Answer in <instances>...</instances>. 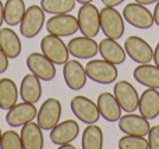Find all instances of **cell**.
Listing matches in <instances>:
<instances>
[{
  "mask_svg": "<svg viewBox=\"0 0 159 149\" xmlns=\"http://www.w3.org/2000/svg\"><path fill=\"white\" fill-rule=\"evenodd\" d=\"M27 66L31 72L39 77L42 81H52L56 77V64L46 57L43 53L34 52L28 55Z\"/></svg>",
  "mask_w": 159,
  "mask_h": 149,
  "instance_id": "obj_11",
  "label": "cell"
},
{
  "mask_svg": "<svg viewBox=\"0 0 159 149\" xmlns=\"http://www.w3.org/2000/svg\"><path fill=\"white\" fill-rule=\"evenodd\" d=\"M101 29L106 38L120 39L124 33V17L115 7L105 6L101 11Z\"/></svg>",
  "mask_w": 159,
  "mask_h": 149,
  "instance_id": "obj_3",
  "label": "cell"
},
{
  "mask_svg": "<svg viewBox=\"0 0 159 149\" xmlns=\"http://www.w3.org/2000/svg\"><path fill=\"white\" fill-rule=\"evenodd\" d=\"M123 46L127 56L135 63L145 64V63H151V60H154V50H152L151 45L145 39L140 38V36L137 35L129 36Z\"/></svg>",
  "mask_w": 159,
  "mask_h": 149,
  "instance_id": "obj_7",
  "label": "cell"
},
{
  "mask_svg": "<svg viewBox=\"0 0 159 149\" xmlns=\"http://www.w3.org/2000/svg\"><path fill=\"white\" fill-rule=\"evenodd\" d=\"M0 148L2 149H22L21 135L13 130H8L3 133L2 141H0Z\"/></svg>",
  "mask_w": 159,
  "mask_h": 149,
  "instance_id": "obj_30",
  "label": "cell"
},
{
  "mask_svg": "<svg viewBox=\"0 0 159 149\" xmlns=\"http://www.w3.org/2000/svg\"><path fill=\"white\" fill-rule=\"evenodd\" d=\"M41 50L49 60L59 66H63L69 60V47L63 42L61 36L52 35V33L45 35L41 41Z\"/></svg>",
  "mask_w": 159,
  "mask_h": 149,
  "instance_id": "obj_4",
  "label": "cell"
},
{
  "mask_svg": "<svg viewBox=\"0 0 159 149\" xmlns=\"http://www.w3.org/2000/svg\"><path fill=\"white\" fill-rule=\"evenodd\" d=\"M88 80H92L98 84H112L117 80L119 70L115 64L106 61L105 59L89 60L85 66Z\"/></svg>",
  "mask_w": 159,
  "mask_h": 149,
  "instance_id": "obj_1",
  "label": "cell"
},
{
  "mask_svg": "<svg viewBox=\"0 0 159 149\" xmlns=\"http://www.w3.org/2000/svg\"><path fill=\"white\" fill-rule=\"evenodd\" d=\"M119 148L120 149H148L149 142L145 137L140 135H130L126 134L119 139Z\"/></svg>",
  "mask_w": 159,
  "mask_h": 149,
  "instance_id": "obj_29",
  "label": "cell"
},
{
  "mask_svg": "<svg viewBox=\"0 0 159 149\" xmlns=\"http://www.w3.org/2000/svg\"><path fill=\"white\" fill-rule=\"evenodd\" d=\"M0 47L8 59H17L21 55V41L11 28H0Z\"/></svg>",
  "mask_w": 159,
  "mask_h": 149,
  "instance_id": "obj_24",
  "label": "cell"
},
{
  "mask_svg": "<svg viewBox=\"0 0 159 149\" xmlns=\"http://www.w3.org/2000/svg\"><path fill=\"white\" fill-rule=\"evenodd\" d=\"M80 125L75 120H64L61 123H57L55 127L50 130L49 138L52 144L63 145L67 142H73L78 137Z\"/></svg>",
  "mask_w": 159,
  "mask_h": 149,
  "instance_id": "obj_16",
  "label": "cell"
},
{
  "mask_svg": "<svg viewBox=\"0 0 159 149\" xmlns=\"http://www.w3.org/2000/svg\"><path fill=\"white\" fill-rule=\"evenodd\" d=\"M81 147L82 149H102L103 148V133L101 127L93 124H88L82 133L81 138Z\"/></svg>",
  "mask_w": 159,
  "mask_h": 149,
  "instance_id": "obj_26",
  "label": "cell"
},
{
  "mask_svg": "<svg viewBox=\"0 0 159 149\" xmlns=\"http://www.w3.org/2000/svg\"><path fill=\"white\" fill-rule=\"evenodd\" d=\"M135 3H140V4H144V6H148V4H152V3H157L159 0H134Z\"/></svg>",
  "mask_w": 159,
  "mask_h": 149,
  "instance_id": "obj_37",
  "label": "cell"
},
{
  "mask_svg": "<svg viewBox=\"0 0 159 149\" xmlns=\"http://www.w3.org/2000/svg\"><path fill=\"white\" fill-rule=\"evenodd\" d=\"M77 3H80V4H87V3H91L93 2V0H75Z\"/></svg>",
  "mask_w": 159,
  "mask_h": 149,
  "instance_id": "obj_39",
  "label": "cell"
},
{
  "mask_svg": "<svg viewBox=\"0 0 159 149\" xmlns=\"http://www.w3.org/2000/svg\"><path fill=\"white\" fill-rule=\"evenodd\" d=\"M61 117V103L55 98H49L41 105V109L38 110L36 119L38 124L41 125L42 130L50 131Z\"/></svg>",
  "mask_w": 159,
  "mask_h": 149,
  "instance_id": "obj_13",
  "label": "cell"
},
{
  "mask_svg": "<svg viewBox=\"0 0 159 149\" xmlns=\"http://www.w3.org/2000/svg\"><path fill=\"white\" fill-rule=\"evenodd\" d=\"M102 4L106 6V7H116V6L121 4L123 2H126V0H101Z\"/></svg>",
  "mask_w": 159,
  "mask_h": 149,
  "instance_id": "obj_33",
  "label": "cell"
},
{
  "mask_svg": "<svg viewBox=\"0 0 159 149\" xmlns=\"http://www.w3.org/2000/svg\"><path fill=\"white\" fill-rule=\"evenodd\" d=\"M45 24V10L38 4L30 6L20 22V32L25 38H34L42 31Z\"/></svg>",
  "mask_w": 159,
  "mask_h": 149,
  "instance_id": "obj_5",
  "label": "cell"
},
{
  "mask_svg": "<svg viewBox=\"0 0 159 149\" xmlns=\"http://www.w3.org/2000/svg\"><path fill=\"white\" fill-rule=\"evenodd\" d=\"M69 52L73 57L77 59H91L99 53V43L89 36H75L67 43Z\"/></svg>",
  "mask_w": 159,
  "mask_h": 149,
  "instance_id": "obj_17",
  "label": "cell"
},
{
  "mask_svg": "<svg viewBox=\"0 0 159 149\" xmlns=\"http://www.w3.org/2000/svg\"><path fill=\"white\" fill-rule=\"evenodd\" d=\"M38 114V109L35 107V103L30 102H20L16 103L11 109L7 110L6 114V123L10 127H22L24 124L32 121Z\"/></svg>",
  "mask_w": 159,
  "mask_h": 149,
  "instance_id": "obj_12",
  "label": "cell"
},
{
  "mask_svg": "<svg viewBox=\"0 0 159 149\" xmlns=\"http://www.w3.org/2000/svg\"><path fill=\"white\" fill-rule=\"evenodd\" d=\"M46 29L52 35L57 36H71L75 35L80 29L77 17L71 15L70 13L66 14H55L52 15L46 22Z\"/></svg>",
  "mask_w": 159,
  "mask_h": 149,
  "instance_id": "obj_8",
  "label": "cell"
},
{
  "mask_svg": "<svg viewBox=\"0 0 159 149\" xmlns=\"http://www.w3.org/2000/svg\"><path fill=\"white\" fill-rule=\"evenodd\" d=\"M3 22H4V4L0 0V28H2Z\"/></svg>",
  "mask_w": 159,
  "mask_h": 149,
  "instance_id": "obj_36",
  "label": "cell"
},
{
  "mask_svg": "<svg viewBox=\"0 0 159 149\" xmlns=\"http://www.w3.org/2000/svg\"><path fill=\"white\" fill-rule=\"evenodd\" d=\"M134 80L138 84L147 86V88L159 89V66L157 64H140L134 68Z\"/></svg>",
  "mask_w": 159,
  "mask_h": 149,
  "instance_id": "obj_23",
  "label": "cell"
},
{
  "mask_svg": "<svg viewBox=\"0 0 159 149\" xmlns=\"http://www.w3.org/2000/svg\"><path fill=\"white\" fill-rule=\"evenodd\" d=\"M123 17L130 25L140 29H149L155 24L154 14L144 4L140 3H129L123 8Z\"/></svg>",
  "mask_w": 159,
  "mask_h": 149,
  "instance_id": "obj_6",
  "label": "cell"
},
{
  "mask_svg": "<svg viewBox=\"0 0 159 149\" xmlns=\"http://www.w3.org/2000/svg\"><path fill=\"white\" fill-rule=\"evenodd\" d=\"M138 110L141 116L152 120L159 116V91L155 88H148L141 94L138 102Z\"/></svg>",
  "mask_w": 159,
  "mask_h": 149,
  "instance_id": "obj_21",
  "label": "cell"
},
{
  "mask_svg": "<svg viewBox=\"0 0 159 149\" xmlns=\"http://www.w3.org/2000/svg\"><path fill=\"white\" fill-rule=\"evenodd\" d=\"M2 135H3V133H2V128H0V141H2Z\"/></svg>",
  "mask_w": 159,
  "mask_h": 149,
  "instance_id": "obj_40",
  "label": "cell"
},
{
  "mask_svg": "<svg viewBox=\"0 0 159 149\" xmlns=\"http://www.w3.org/2000/svg\"><path fill=\"white\" fill-rule=\"evenodd\" d=\"M63 78L70 89L80 91L87 84L88 75L85 71V67L78 60H67L63 64Z\"/></svg>",
  "mask_w": 159,
  "mask_h": 149,
  "instance_id": "obj_14",
  "label": "cell"
},
{
  "mask_svg": "<svg viewBox=\"0 0 159 149\" xmlns=\"http://www.w3.org/2000/svg\"><path fill=\"white\" fill-rule=\"evenodd\" d=\"M78 25L80 31L84 36H89V38H95L101 31V14L96 6L92 3H87V4H81L78 10Z\"/></svg>",
  "mask_w": 159,
  "mask_h": 149,
  "instance_id": "obj_2",
  "label": "cell"
},
{
  "mask_svg": "<svg viewBox=\"0 0 159 149\" xmlns=\"http://www.w3.org/2000/svg\"><path fill=\"white\" fill-rule=\"evenodd\" d=\"M96 105H98L99 113L106 121L115 123L119 121V119L121 117V106L119 105L117 99L113 94L110 92H102L99 94L98 99H96Z\"/></svg>",
  "mask_w": 159,
  "mask_h": 149,
  "instance_id": "obj_18",
  "label": "cell"
},
{
  "mask_svg": "<svg viewBox=\"0 0 159 149\" xmlns=\"http://www.w3.org/2000/svg\"><path fill=\"white\" fill-rule=\"evenodd\" d=\"M99 53H101L102 59H105L106 61L115 64V66L123 64L127 56L124 47L119 45L116 39L112 38H103L99 42Z\"/></svg>",
  "mask_w": 159,
  "mask_h": 149,
  "instance_id": "obj_19",
  "label": "cell"
},
{
  "mask_svg": "<svg viewBox=\"0 0 159 149\" xmlns=\"http://www.w3.org/2000/svg\"><path fill=\"white\" fill-rule=\"evenodd\" d=\"M75 0H41V7L49 14H66L74 10Z\"/></svg>",
  "mask_w": 159,
  "mask_h": 149,
  "instance_id": "obj_28",
  "label": "cell"
},
{
  "mask_svg": "<svg viewBox=\"0 0 159 149\" xmlns=\"http://www.w3.org/2000/svg\"><path fill=\"white\" fill-rule=\"evenodd\" d=\"M154 61L157 66H159V42L157 43V46H155V49H154Z\"/></svg>",
  "mask_w": 159,
  "mask_h": 149,
  "instance_id": "obj_35",
  "label": "cell"
},
{
  "mask_svg": "<svg viewBox=\"0 0 159 149\" xmlns=\"http://www.w3.org/2000/svg\"><path fill=\"white\" fill-rule=\"evenodd\" d=\"M113 95L116 96L119 105L121 106V109L126 113H133L138 109L140 96H138L137 89L134 88L131 82L126 80L116 81L115 88H113Z\"/></svg>",
  "mask_w": 159,
  "mask_h": 149,
  "instance_id": "obj_9",
  "label": "cell"
},
{
  "mask_svg": "<svg viewBox=\"0 0 159 149\" xmlns=\"http://www.w3.org/2000/svg\"><path fill=\"white\" fill-rule=\"evenodd\" d=\"M7 68H8V57L0 47V74L7 71Z\"/></svg>",
  "mask_w": 159,
  "mask_h": 149,
  "instance_id": "obj_32",
  "label": "cell"
},
{
  "mask_svg": "<svg viewBox=\"0 0 159 149\" xmlns=\"http://www.w3.org/2000/svg\"><path fill=\"white\" fill-rule=\"evenodd\" d=\"M70 106H71V112L74 113V116L85 124L98 123L101 117L98 105L87 96H82V95L74 96L70 102Z\"/></svg>",
  "mask_w": 159,
  "mask_h": 149,
  "instance_id": "obj_10",
  "label": "cell"
},
{
  "mask_svg": "<svg viewBox=\"0 0 159 149\" xmlns=\"http://www.w3.org/2000/svg\"><path fill=\"white\" fill-rule=\"evenodd\" d=\"M148 142L151 149H159V124L152 125L148 133Z\"/></svg>",
  "mask_w": 159,
  "mask_h": 149,
  "instance_id": "obj_31",
  "label": "cell"
},
{
  "mask_svg": "<svg viewBox=\"0 0 159 149\" xmlns=\"http://www.w3.org/2000/svg\"><path fill=\"white\" fill-rule=\"evenodd\" d=\"M24 0H7L4 4V22L10 27L18 25L25 14Z\"/></svg>",
  "mask_w": 159,
  "mask_h": 149,
  "instance_id": "obj_27",
  "label": "cell"
},
{
  "mask_svg": "<svg viewBox=\"0 0 159 149\" xmlns=\"http://www.w3.org/2000/svg\"><path fill=\"white\" fill-rule=\"evenodd\" d=\"M119 128L124 134L145 137L148 135L151 125H149L148 119H145L141 114H135L133 112V113H127L119 119Z\"/></svg>",
  "mask_w": 159,
  "mask_h": 149,
  "instance_id": "obj_15",
  "label": "cell"
},
{
  "mask_svg": "<svg viewBox=\"0 0 159 149\" xmlns=\"http://www.w3.org/2000/svg\"><path fill=\"white\" fill-rule=\"evenodd\" d=\"M59 149H75V147L71 144V142H67V144L59 145Z\"/></svg>",
  "mask_w": 159,
  "mask_h": 149,
  "instance_id": "obj_38",
  "label": "cell"
},
{
  "mask_svg": "<svg viewBox=\"0 0 159 149\" xmlns=\"http://www.w3.org/2000/svg\"><path fill=\"white\" fill-rule=\"evenodd\" d=\"M38 123L30 121L21 128V142L24 149H42L43 148V133Z\"/></svg>",
  "mask_w": 159,
  "mask_h": 149,
  "instance_id": "obj_22",
  "label": "cell"
},
{
  "mask_svg": "<svg viewBox=\"0 0 159 149\" xmlns=\"http://www.w3.org/2000/svg\"><path fill=\"white\" fill-rule=\"evenodd\" d=\"M41 78L36 77L34 72L24 75L20 85V98L24 102L36 103L42 96V85Z\"/></svg>",
  "mask_w": 159,
  "mask_h": 149,
  "instance_id": "obj_20",
  "label": "cell"
},
{
  "mask_svg": "<svg viewBox=\"0 0 159 149\" xmlns=\"http://www.w3.org/2000/svg\"><path fill=\"white\" fill-rule=\"evenodd\" d=\"M154 21H155V25H158L159 27V2H157V4H155V8H154Z\"/></svg>",
  "mask_w": 159,
  "mask_h": 149,
  "instance_id": "obj_34",
  "label": "cell"
},
{
  "mask_svg": "<svg viewBox=\"0 0 159 149\" xmlns=\"http://www.w3.org/2000/svg\"><path fill=\"white\" fill-rule=\"evenodd\" d=\"M18 102V88L11 78L0 80V109L8 110Z\"/></svg>",
  "mask_w": 159,
  "mask_h": 149,
  "instance_id": "obj_25",
  "label": "cell"
}]
</instances>
